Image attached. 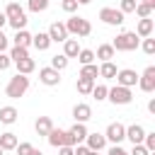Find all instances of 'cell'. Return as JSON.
Here are the masks:
<instances>
[{
    "label": "cell",
    "mask_w": 155,
    "mask_h": 155,
    "mask_svg": "<svg viewBox=\"0 0 155 155\" xmlns=\"http://www.w3.org/2000/svg\"><path fill=\"white\" fill-rule=\"evenodd\" d=\"M107 155H128V150H124V148H121V145H111V148H109V153H107Z\"/></svg>",
    "instance_id": "40"
},
{
    "label": "cell",
    "mask_w": 155,
    "mask_h": 155,
    "mask_svg": "<svg viewBox=\"0 0 155 155\" xmlns=\"http://www.w3.org/2000/svg\"><path fill=\"white\" fill-rule=\"evenodd\" d=\"M87 126L85 124H73L70 128H68V136H70V140H73V145H82L85 143V138H87Z\"/></svg>",
    "instance_id": "14"
},
{
    "label": "cell",
    "mask_w": 155,
    "mask_h": 155,
    "mask_svg": "<svg viewBox=\"0 0 155 155\" xmlns=\"http://www.w3.org/2000/svg\"><path fill=\"white\" fill-rule=\"evenodd\" d=\"M31 44H34V48H36V51H46V48L51 46V39H48V34H46V31H39V34H34V36H31Z\"/></svg>",
    "instance_id": "21"
},
{
    "label": "cell",
    "mask_w": 155,
    "mask_h": 155,
    "mask_svg": "<svg viewBox=\"0 0 155 155\" xmlns=\"http://www.w3.org/2000/svg\"><path fill=\"white\" fill-rule=\"evenodd\" d=\"M51 68H53V70H58V73H61V70H65V68H68V58H65L63 53H56V56L51 58Z\"/></svg>",
    "instance_id": "30"
},
{
    "label": "cell",
    "mask_w": 155,
    "mask_h": 155,
    "mask_svg": "<svg viewBox=\"0 0 155 155\" xmlns=\"http://www.w3.org/2000/svg\"><path fill=\"white\" fill-rule=\"evenodd\" d=\"M58 155H75V153H73V145H63V148H58Z\"/></svg>",
    "instance_id": "44"
},
{
    "label": "cell",
    "mask_w": 155,
    "mask_h": 155,
    "mask_svg": "<svg viewBox=\"0 0 155 155\" xmlns=\"http://www.w3.org/2000/svg\"><path fill=\"white\" fill-rule=\"evenodd\" d=\"M107 99H109L111 104H119V107H124V104H131V102H133V92H131L128 87L114 85V87L107 92Z\"/></svg>",
    "instance_id": "5"
},
{
    "label": "cell",
    "mask_w": 155,
    "mask_h": 155,
    "mask_svg": "<svg viewBox=\"0 0 155 155\" xmlns=\"http://www.w3.org/2000/svg\"><path fill=\"white\" fill-rule=\"evenodd\" d=\"M61 7H63V12L73 15V12L78 10V2H75V0H63V2H61Z\"/></svg>",
    "instance_id": "37"
},
{
    "label": "cell",
    "mask_w": 155,
    "mask_h": 155,
    "mask_svg": "<svg viewBox=\"0 0 155 155\" xmlns=\"http://www.w3.org/2000/svg\"><path fill=\"white\" fill-rule=\"evenodd\" d=\"M138 87L143 92H153L155 90V65H148L140 75H138Z\"/></svg>",
    "instance_id": "10"
},
{
    "label": "cell",
    "mask_w": 155,
    "mask_h": 155,
    "mask_svg": "<svg viewBox=\"0 0 155 155\" xmlns=\"http://www.w3.org/2000/svg\"><path fill=\"white\" fill-rule=\"evenodd\" d=\"M15 46H22V48H29L31 46V34L27 31V29H19V31H15Z\"/></svg>",
    "instance_id": "23"
},
{
    "label": "cell",
    "mask_w": 155,
    "mask_h": 155,
    "mask_svg": "<svg viewBox=\"0 0 155 155\" xmlns=\"http://www.w3.org/2000/svg\"><path fill=\"white\" fill-rule=\"evenodd\" d=\"M73 153L75 155H90V148L87 145H78V148H73Z\"/></svg>",
    "instance_id": "43"
},
{
    "label": "cell",
    "mask_w": 155,
    "mask_h": 155,
    "mask_svg": "<svg viewBox=\"0 0 155 155\" xmlns=\"http://www.w3.org/2000/svg\"><path fill=\"white\" fill-rule=\"evenodd\" d=\"M65 24V29H68V36L73 34V36H90L92 34V24H90V19H85V17H78V15H73L68 22H63Z\"/></svg>",
    "instance_id": "2"
},
{
    "label": "cell",
    "mask_w": 155,
    "mask_h": 155,
    "mask_svg": "<svg viewBox=\"0 0 155 155\" xmlns=\"http://www.w3.org/2000/svg\"><path fill=\"white\" fill-rule=\"evenodd\" d=\"M99 19H102L104 24H109V27L124 24V15H121L116 7H102V10H99Z\"/></svg>",
    "instance_id": "8"
},
{
    "label": "cell",
    "mask_w": 155,
    "mask_h": 155,
    "mask_svg": "<svg viewBox=\"0 0 155 155\" xmlns=\"http://www.w3.org/2000/svg\"><path fill=\"white\" fill-rule=\"evenodd\" d=\"M17 116H19V111L15 109V107H0V124H15L17 121Z\"/></svg>",
    "instance_id": "20"
},
{
    "label": "cell",
    "mask_w": 155,
    "mask_h": 155,
    "mask_svg": "<svg viewBox=\"0 0 155 155\" xmlns=\"http://www.w3.org/2000/svg\"><path fill=\"white\" fill-rule=\"evenodd\" d=\"M5 17H7V24L15 29V31H19V29H24L27 27V15H24V7L19 5V2H10L7 7H5Z\"/></svg>",
    "instance_id": "1"
},
{
    "label": "cell",
    "mask_w": 155,
    "mask_h": 155,
    "mask_svg": "<svg viewBox=\"0 0 155 155\" xmlns=\"http://www.w3.org/2000/svg\"><path fill=\"white\" fill-rule=\"evenodd\" d=\"M140 48H143V53H148V56H153L155 53V39H143V44H140Z\"/></svg>",
    "instance_id": "36"
},
{
    "label": "cell",
    "mask_w": 155,
    "mask_h": 155,
    "mask_svg": "<svg viewBox=\"0 0 155 155\" xmlns=\"http://www.w3.org/2000/svg\"><path fill=\"white\" fill-rule=\"evenodd\" d=\"M5 24H7V17H5V12H0V31H2Z\"/></svg>",
    "instance_id": "45"
},
{
    "label": "cell",
    "mask_w": 155,
    "mask_h": 155,
    "mask_svg": "<svg viewBox=\"0 0 155 155\" xmlns=\"http://www.w3.org/2000/svg\"><path fill=\"white\" fill-rule=\"evenodd\" d=\"M107 92H109L107 85H94V87H92V97H94L97 102H104V99H107Z\"/></svg>",
    "instance_id": "33"
},
{
    "label": "cell",
    "mask_w": 155,
    "mask_h": 155,
    "mask_svg": "<svg viewBox=\"0 0 155 155\" xmlns=\"http://www.w3.org/2000/svg\"><path fill=\"white\" fill-rule=\"evenodd\" d=\"M148 111H150V114H155V99H150V102H148Z\"/></svg>",
    "instance_id": "46"
},
{
    "label": "cell",
    "mask_w": 155,
    "mask_h": 155,
    "mask_svg": "<svg viewBox=\"0 0 155 155\" xmlns=\"http://www.w3.org/2000/svg\"><path fill=\"white\" fill-rule=\"evenodd\" d=\"M15 68H17V73H19V75H29V73L36 68V63H34V58H24V61H17V63H15Z\"/></svg>",
    "instance_id": "26"
},
{
    "label": "cell",
    "mask_w": 155,
    "mask_h": 155,
    "mask_svg": "<svg viewBox=\"0 0 155 155\" xmlns=\"http://www.w3.org/2000/svg\"><path fill=\"white\" fill-rule=\"evenodd\" d=\"M73 119H75V124H87V121L92 119V107L85 104V102L75 104V107H73Z\"/></svg>",
    "instance_id": "13"
},
{
    "label": "cell",
    "mask_w": 155,
    "mask_h": 155,
    "mask_svg": "<svg viewBox=\"0 0 155 155\" xmlns=\"http://www.w3.org/2000/svg\"><path fill=\"white\" fill-rule=\"evenodd\" d=\"M2 153H5V150H2V148H0V155H2Z\"/></svg>",
    "instance_id": "50"
},
{
    "label": "cell",
    "mask_w": 155,
    "mask_h": 155,
    "mask_svg": "<svg viewBox=\"0 0 155 155\" xmlns=\"http://www.w3.org/2000/svg\"><path fill=\"white\" fill-rule=\"evenodd\" d=\"M90 155H99V153H94V150H90Z\"/></svg>",
    "instance_id": "49"
},
{
    "label": "cell",
    "mask_w": 155,
    "mask_h": 155,
    "mask_svg": "<svg viewBox=\"0 0 155 155\" xmlns=\"http://www.w3.org/2000/svg\"><path fill=\"white\" fill-rule=\"evenodd\" d=\"M34 128H36V133H39V136H48V133H51V128H53L51 116H39V119H36V124H34Z\"/></svg>",
    "instance_id": "19"
},
{
    "label": "cell",
    "mask_w": 155,
    "mask_h": 155,
    "mask_svg": "<svg viewBox=\"0 0 155 155\" xmlns=\"http://www.w3.org/2000/svg\"><path fill=\"white\" fill-rule=\"evenodd\" d=\"M104 138H107V143L119 145V143L126 138V126H124V124H119V121H111V124L107 126V131H104Z\"/></svg>",
    "instance_id": "6"
},
{
    "label": "cell",
    "mask_w": 155,
    "mask_h": 155,
    "mask_svg": "<svg viewBox=\"0 0 155 155\" xmlns=\"http://www.w3.org/2000/svg\"><path fill=\"white\" fill-rule=\"evenodd\" d=\"M136 5H138V0H121L119 12H121V15H131V12L136 10Z\"/></svg>",
    "instance_id": "35"
},
{
    "label": "cell",
    "mask_w": 155,
    "mask_h": 155,
    "mask_svg": "<svg viewBox=\"0 0 155 155\" xmlns=\"http://www.w3.org/2000/svg\"><path fill=\"white\" fill-rule=\"evenodd\" d=\"M27 90H29V78L17 73L15 78H10V82H7V87H5V94H7L10 99H19V97H24Z\"/></svg>",
    "instance_id": "4"
},
{
    "label": "cell",
    "mask_w": 155,
    "mask_h": 155,
    "mask_svg": "<svg viewBox=\"0 0 155 155\" xmlns=\"http://www.w3.org/2000/svg\"><path fill=\"white\" fill-rule=\"evenodd\" d=\"M12 65V61H10V56L7 53H0V70H7Z\"/></svg>",
    "instance_id": "39"
},
{
    "label": "cell",
    "mask_w": 155,
    "mask_h": 155,
    "mask_svg": "<svg viewBox=\"0 0 155 155\" xmlns=\"http://www.w3.org/2000/svg\"><path fill=\"white\" fill-rule=\"evenodd\" d=\"M136 34H138V39H148V36L153 34V19H150V17L138 19V24H136Z\"/></svg>",
    "instance_id": "17"
},
{
    "label": "cell",
    "mask_w": 155,
    "mask_h": 155,
    "mask_svg": "<svg viewBox=\"0 0 155 155\" xmlns=\"http://www.w3.org/2000/svg\"><path fill=\"white\" fill-rule=\"evenodd\" d=\"M27 7L31 12H44V10H48V0H27Z\"/></svg>",
    "instance_id": "32"
},
{
    "label": "cell",
    "mask_w": 155,
    "mask_h": 155,
    "mask_svg": "<svg viewBox=\"0 0 155 155\" xmlns=\"http://www.w3.org/2000/svg\"><path fill=\"white\" fill-rule=\"evenodd\" d=\"M78 53H80L78 39H65V41H63V56L70 61V58H78Z\"/></svg>",
    "instance_id": "18"
},
{
    "label": "cell",
    "mask_w": 155,
    "mask_h": 155,
    "mask_svg": "<svg viewBox=\"0 0 155 155\" xmlns=\"http://www.w3.org/2000/svg\"><path fill=\"white\" fill-rule=\"evenodd\" d=\"M114 53H116V51L111 48V44H102V46L97 48V53H94V58H99L102 63H107V61H111V58H114Z\"/></svg>",
    "instance_id": "25"
},
{
    "label": "cell",
    "mask_w": 155,
    "mask_h": 155,
    "mask_svg": "<svg viewBox=\"0 0 155 155\" xmlns=\"http://www.w3.org/2000/svg\"><path fill=\"white\" fill-rule=\"evenodd\" d=\"M114 80H116V85H121V87H128V90H131V87H136V85H138V73H136V70H131V68H121V70L116 73V78H114Z\"/></svg>",
    "instance_id": "9"
},
{
    "label": "cell",
    "mask_w": 155,
    "mask_h": 155,
    "mask_svg": "<svg viewBox=\"0 0 155 155\" xmlns=\"http://www.w3.org/2000/svg\"><path fill=\"white\" fill-rule=\"evenodd\" d=\"M133 12H136L140 19H145V17H150V15H153V7H150V5H145V2H138Z\"/></svg>",
    "instance_id": "34"
},
{
    "label": "cell",
    "mask_w": 155,
    "mask_h": 155,
    "mask_svg": "<svg viewBox=\"0 0 155 155\" xmlns=\"http://www.w3.org/2000/svg\"><path fill=\"white\" fill-rule=\"evenodd\" d=\"M99 75V68H97V63H90V65H82L80 68V75L78 78H87V80H94Z\"/></svg>",
    "instance_id": "29"
},
{
    "label": "cell",
    "mask_w": 155,
    "mask_h": 155,
    "mask_svg": "<svg viewBox=\"0 0 155 155\" xmlns=\"http://www.w3.org/2000/svg\"><path fill=\"white\" fill-rule=\"evenodd\" d=\"M7 56H10V61H12V63H17V61H24V58H29V51H27V48H22V46H12Z\"/></svg>",
    "instance_id": "28"
},
{
    "label": "cell",
    "mask_w": 155,
    "mask_h": 155,
    "mask_svg": "<svg viewBox=\"0 0 155 155\" xmlns=\"http://www.w3.org/2000/svg\"><path fill=\"white\" fill-rule=\"evenodd\" d=\"M75 2H78V5H90L92 0H75Z\"/></svg>",
    "instance_id": "48"
},
{
    "label": "cell",
    "mask_w": 155,
    "mask_h": 155,
    "mask_svg": "<svg viewBox=\"0 0 155 155\" xmlns=\"http://www.w3.org/2000/svg\"><path fill=\"white\" fill-rule=\"evenodd\" d=\"M116 73H119V68H116L111 61H107V63H102V65H99V78H104V80H114V78H116Z\"/></svg>",
    "instance_id": "24"
},
{
    "label": "cell",
    "mask_w": 155,
    "mask_h": 155,
    "mask_svg": "<svg viewBox=\"0 0 155 155\" xmlns=\"http://www.w3.org/2000/svg\"><path fill=\"white\" fill-rule=\"evenodd\" d=\"M17 136L12 133V131H7V133H0V148L2 150H15L17 148Z\"/></svg>",
    "instance_id": "22"
},
{
    "label": "cell",
    "mask_w": 155,
    "mask_h": 155,
    "mask_svg": "<svg viewBox=\"0 0 155 155\" xmlns=\"http://www.w3.org/2000/svg\"><path fill=\"white\" fill-rule=\"evenodd\" d=\"M92 87H94V80H87V78H78L75 82V90L80 94H92Z\"/></svg>",
    "instance_id": "27"
},
{
    "label": "cell",
    "mask_w": 155,
    "mask_h": 155,
    "mask_svg": "<svg viewBox=\"0 0 155 155\" xmlns=\"http://www.w3.org/2000/svg\"><path fill=\"white\" fill-rule=\"evenodd\" d=\"M78 61H80V65H90V63H94V51H90V48H80Z\"/></svg>",
    "instance_id": "31"
},
{
    "label": "cell",
    "mask_w": 155,
    "mask_h": 155,
    "mask_svg": "<svg viewBox=\"0 0 155 155\" xmlns=\"http://www.w3.org/2000/svg\"><path fill=\"white\" fill-rule=\"evenodd\" d=\"M128 155H148V150H145V145L140 143V145H133V150H131Z\"/></svg>",
    "instance_id": "41"
},
{
    "label": "cell",
    "mask_w": 155,
    "mask_h": 155,
    "mask_svg": "<svg viewBox=\"0 0 155 155\" xmlns=\"http://www.w3.org/2000/svg\"><path fill=\"white\" fill-rule=\"evenodd\" d=\"M85 145L90 148V150H94V153H102L104 148H107V138H104V133H87V138H85Z\"/></svg>",
    "instance_id": "15"
},
{
    "label": "cell",
    "mask_w": 155,
    "mask_h": 155,
    "mask_svg": "<svg viewBox=\"0 0 155 155\" xmlns=\"http://www.w3.org/2000/svg\"><path fill=\"white\" fill-rule=\"evenodd\" d=\"M29 155H44V153H41L39 148H31V150H29Z\"/></svg>",
    "instance_id": "47"
},
{
    "label": "cell",
    "mask_w": 155,
    "mask_h": 155,
    "mask_svg": "<svg viewBox=\"0 0 155 155\" xmlns=\"http://www.w3.org/2000/svg\"><path fill=\"white\" fill-rule=\"evenodd\" d=\"M46 34H48L51 44H53V41H56V44H63L65 39H70V36H68V29H65V24H63V22H53V24L48 27V31H46Z\"/></svg>",
    "instance_id": "12"
},
{
    "label": "cell",
    "mask_w": 155,
    "mask_h": 155,
    "mask_svg": "<svg viewBox=\"0 0 155 155\" xmlns=\"http://www.w3.org/2000/svg\"><path fill=\"white\" fill-rule=\"evenodd\" d=\"M7 46H10V41H7V36L0 31V53H5V51H7Z\"/></svg>",
    "instance_id": "42"
},
{
    "label": "cell",
    "mask_w": 155,
    "mask_h": 155,
    "mask_svg": "<svg viewBox=\"0 0 155 155\" xmlns=\"http://www.w3.org/2000/svg\"><path fill=\"white\" fill-rule=\"evenodd\" d=\"M138 44H140V39H138L136 31H121V34H116V39L111 41V48H114V51H136Z\"/></svg>",
    "instance_id": "3"
},
{
    "label": "cell",
    "mask_w": 155,
    "mask_h": 155,
    "mask_svg": "<svg viewBox=\"0 0 155 155\" xmlns=\"http://www.w3.org/2000/svg\"><path fill=\"white\" fill-rule=\"evenodd\" d=\"M31 148H34L31 143H17V148H15V150H17V155H29V150H31Z\"/></svg>",
    "instance_id": "38"
},
{
    "label": "cell",
    "mask_w": 155,
    "mask_h": 155,
    "mask_svg": "<svg viewBox=\"0 0 155 155\" xmlns=\"http://www.w3.org/2000/svg\"><path fill=\"white\" fill-rule=\"evenodd\" d=\"M48 138V145L51 148H63V145H73V140H70V136H68V131H63V128H51V133L46 136Z\"/></svg>",
    "instance_id": "7"
},
{
    "label": "cell",
    "mask_w": 155,
    "mask_h": 155,
    "mask_svg": "<svg viewBox=\"0 0 155 155\" xmlns=\"http://www.w3.org/2000/svg\"><path fill=\"white\" fill-rule=\"evenodd\" d=\"M126 138H128L133 145H140L143 138H145V128H143L140 124H131V126H126Z\"/></svg>",
    "instance_id": "16"
},
{
    "label": "cell",
    "mask_w": 155,
    "mask_h": 155,
    "mask_svg": "<svg viewBox=\"0 0 155 155\" xmlns=\"http://www.w3.org/2000/svg\"><path fill=\"white\" fill-rule=\"evenodd\" d=\"M39 80L46 87H56V85H61V73L53 70L51 65H46V68H39Z\"/></svg>",
    "instance_id": "11"
}]
</instances>
